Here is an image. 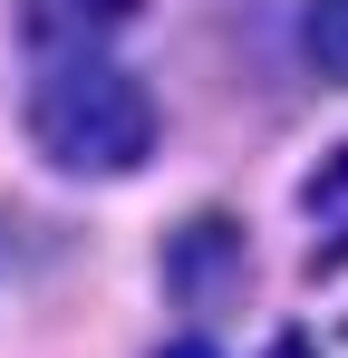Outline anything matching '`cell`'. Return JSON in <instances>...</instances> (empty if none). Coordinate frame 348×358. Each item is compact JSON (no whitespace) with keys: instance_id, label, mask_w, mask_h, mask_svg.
I'll list each match as a JSON object with an SVG mask.
<instances>
[{"instance_id":"7a4b0ae2","label":"cell","mask_w":348,"mask_h":358,"mask_svg":"<svg viewBox=\"0 0 348 358\" xmlns=\"http://www.w3.org/2000/svg\"><path fill=\"white\" fill-rule=\"evenodd\" d=\"M242 223L232 213H194V223H174L165 233V300L174 310H213L232 291V271H242Z\"/></svg>"},{"instance_id":"5b68a950","label":"cell","mask_w":348,"mask_h":358,"mask_svg":"<svg viewBox=\"0 0 348 358\" xmlns=\"http://www.w3.org/2000/svg\"><path fill=\"white\" fill-rule=\"evenodd\" d=\"M271 358H319V349H310V339H281V349H271Z\"/></svg>"},{"instance_id":"3957f363","label":"cell","mask_w":348,"mask_h":358,"mask_svg":"<svg viewBox=\"0 0 348 358\" xmlns=\"http://www.w3.org/2000/svg\"><path fill=\"white\" fill-rule=\"evenodd\" d=\"M300 59L319 68L329 87H348V0H310L300 10Z\"/></svg>"},{"instance_id":"277c9868","label":"cell","mask_w":348,"mask_h":358,"mask_svg":"<svg viewBox=\"0 0 348 358\" xmlns=\"http://www.w3.org/2000/svg\"><path fill=\"white\" fill-rule=\"evenodd\" d=\"M155 358H223V349H213V339L194 329V339H165V349H155Z\"/></svg>"},{"instance_id":"6da1fadb","label":"cell","mask_w":348,"mask_h":358,"mask_svg":"<svg viewBox=\"0 0 348 358\" xmlns=\"http://www.w3.org/2000/svg\"><path fill=\"white\" fill-rule=\"evenodd\" d=\"M20 145L58 184H126L165 155V107L107 49H49L20 97Z\"/></svg>"}]
</instances>
